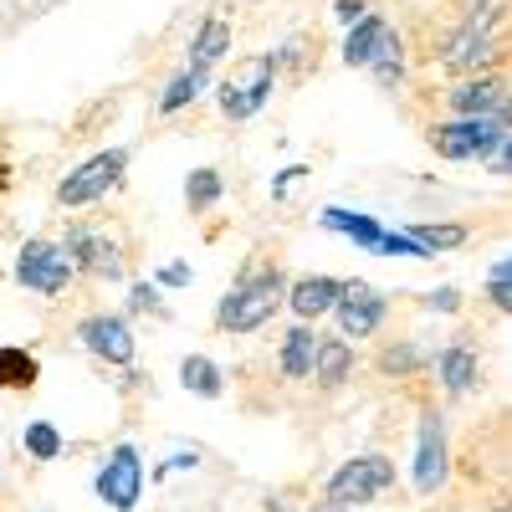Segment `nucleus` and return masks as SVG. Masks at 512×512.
Here are the masks:
<instances>
[{"instance_id": "nucleus-2", "label": "nucleus", "mask_w": 512, "mask_h": 512, "mask_svg": "<svg viewBox=\"0 0 512 512\" xmlns=\"http://www.w3.org/2000/svg\"><path fill=\"white\" fill-rule=\"evenodd\" d=\"M277 77H282L277 52H251V57H241V62H236V72H231V77H221V88H216L221 113H226L231 123L256 118V113L267 108V98L277 93Z\"/></svg>"}, {"instance_id": "nucleus-21", "label": "nucleus", "mask_w": 512, "mask_h": 512, "mask_svg": "<svg viewBox=\"0 0 512 512\" xmlns=\"http://www.w3.org/2000/svg\"><path fill=\"white\" fill-rule=\"evenodd\" d=\"M36 379H41V364H36L31 349L0 344V390H6V395H26V390H36Z\"/></svg>"}, {"instance_id": "nucleus-23", "label": "nucleus", "mask_w": 512, "mask_h": 512, "mask_svg": "<svg viewBox=\"0 0 512 512\" xmlns=\"http://www.w3.org/2000/svg\"><path fill=\"white\" fill-rule=\"evenodd\" d=\"M180 384H185L190 395H200V400H221V395H226L221 364L205 359V354H185V359H180Z\"/></svg>"}, {"instance_id": "nucleus-25", "label": "nucleus", "mask_w": 512, "mask_h": 512, "mask_svg": "<svg viewBox=\"0 0 512 512\" xmlns=\"http://www.w3.org/2000/svg\"><path fill=\"white\" fill-rule=\"evenodd\" d=\"M205 82H210V72H195V67H185V72H175L164 82V93H159V118H175V113H185L200 93H205Z\"/></svg>"}, {"instance_id": "nucleus-17", "label": "nucleus", "mask_w": 512, "mask_h": 512, "mask_svg": "<svg viewBox=\"0 0 512 512\" xmlns=\"http://www.w3.org/2000/svg\"><path fill=\"white\" fill-rule=\"evenodd\" d=\"M318 226H323V231H333V236H349V241H354L359 251H369V256H374L379 231H384L374 216H364V210H344V205H328L323 216H318Z\"/></svg>"}, {"instance_id": "nucleus-1", "label": "nucleus", "mask_w": 512, "mask_h": 512, "mask_svg": "<svg viewBox=\"0 0 512 512\" xmlns=\"http://www.w3.org/2000/svg\"><path fill=\"white\" fill-rule=\"evenodd\" d=\"M287 272L282 267H251L231 282V292L221 297V308H216V328L221 333H256V328H267L282 308H287Z\"/></svg>"}, {"instance_id": "nucleus-24", "label": "nucleus", "mask_w": 512, "mask_h": 512, "mask_svg": "<svg viewBox=\"0 0 512 512\" xmlns=\"http://www.w3.org/2000/svg\"><path fill=\"white\" fill-rule=\"evenodd\" d=\"M425 364H431V359H425V354L410 344V338H390V344L374 354V369H379L384 379H415Z\"/></svg>"}, {"instance_id": "nucleus-3", "label": "nucleus", "mask_w": 512, "mask_h": 512, "mask_svg": "<svg viewBox=\"0 0 512 512\" xmlns=\"http://www.w3.org/2000/svg\"><path fill=\"white\" fill-rule=\"evenodd\" d=\"M507 134V118H441L425 128V144H431L446 164H472V159H487Z\"/></svg>"}, {"instance_id": "nucleus-32", "label": "nucleus", "mask_w": 512, "mask_h": 512, "mask_svg": "<svg viewBox=\"0 0 512 512\" xmlns=\"http://www.w3.org/2000/svg\"><path fill=\"white\" fill-rule=\"evenodd\" d=\"M303 180H308V164H287V169H277V180H272V200H287Z\"/></svg>"}, {"instance_id": "nucleus-9", "label": "nucleus", "mask_w": 512, "mask_h": 512, "mask_svg": "<svg viewBox=\"0 0 512 512\" xmlns=\"http://www.w3.org/2000/svg\"><path fill=\"white\" fill-rule=\"evenodd\" d=\"M93 492L113 512H134L139 497H144V456H139V446H128V441L113 446L108 461L98 466V477H93Z\"/></svg>"}, {"instance_id": "nucleus-14", "label": "nucleus", "mask_w": 512, "mask_h": 512, "mask_svg": "<svg viewBox=\"0 0 512 512\" xmlns=\"http://www.w3.org/2000/svg\"><path fill=\"white\" fill-rule=\"evenodd\" d=\"M338 292H344V277H328V272H308V277H292L287 282V308L297 323H318L333 313Z\"/></svg>"}, {"instance_id": "nucleus-38", "label": "nucleus", "mask_w": 512, "mask_h": 512, "mask_svg": "<svg viewBox=\"0 0 512 512\" xmlns=\"http://www.w3.org/2000/svg\"><path fill=\"white\" fill-rule=\"evenodd\" d=\"M16 185V175H11V164H6V154H0V195H6Z\"/></svg>"}, {"instance_id": "nucleus-29", "label": "nucleus", "mask_w": 512, "mask_h": 512, "mask_svg": "<svg viewBox=\"0 0 512 512\" xmlns=\"http://www.w3.org/2000/svg\"><path fill=\"white\" fill-rule=\"evenodd\" d=\"M374 256H410V262H436L431 251H425L410 231H379V246H374Z\"/></svg>"}, {"instance_id": "nucleus-34", "label": "nucleus", "mask_w": 512, "mask_h": 512, "mask_svg": "<svg viewBox=\"0 0 512 512\" xmlns=\"http://www.w3.org/2000/svg\"><path fill=\"white\" fill-rule=\"evenodd\" d=\"M425 308L431 313H461V292L456 287H436V292H425Z\"/></svg>"}, {"instance_id": "nucleus-8", "label": "nucleus", "mask_w": 512, "mask_h": 512, "mask_svg": "<svg viewBox=\"0 0 512 512\" xmlns=\"http://www.w3.org/2000/svg\"><path fill=\"white\" fill-rule=\"evenodd\" d=\"M72 262H67V251L57 246V241H47V236H31L26 246H21V256H16V282L26 287V292H41V297H62L67 287H72Z\"/></svg>"}, {"instance_id": "nucleus-19", "label": "nucleus", "mask_w": 512, "mask_h": 512, "mask_svg": "<svg viewBox=\"0 0 512 512\" xmlns=\"http://www.w3.org/2000/svg\"><path fill=\"white\" fill-rule=\"evenodd\" d=\"M226 52H231V21L226 16H205L200 31H195V41H190V67L195 72H210Z\"/></svg>"}, {"instance_id": "nucleus-28", "label": "nucleus", "mask_w": 512, "mask_h": 512, "mask_svg": "<svg viewBox=\"0 0 512 512\" xmlns=\"http://www.w3.org/2000/svg\"><path fill=\"white\" fill-rule=\"evenodd\" d=\"M21 446L31 451V461H57V456L67 451V441H62V431H57L52 420H26Z\"/></svg>"}, {"instance_id": "nucleus-16", "label": "nucleus", "mask_w": 512, "mask_h": 512, "mask_svg": "<svg viewBox=\"0 0 512 512\" xmlns=\"http://www.w3.org/2000/svg\"><path fill=\"white\" fill-rule=\"evenodd\" d=\"M308 379L318 384V390H344V384L354 379V344H349V338H323L318 333Z\"/></svg>"}, {"instance_id": "nucleus-5", "label": "nucleus", "mask_w": 512, "mask_h": 512, "mask_svg": "<svg viewBox=\"0 0 512 512\" xmlns=\"http://www.w3.org/2000/svg\"><path fill=\"white\" fill-rule=\"evenodd\" d=\"M395 461L384 456V451H364V456H349L338 472L328 477V487H323V497H333V502H344V507H364V502H374L379 492H390L395 487Z\"/></svg>"}, {"instance_id": "nucleus-12", "label": "nucleus", "mask_w": 512, "mask_h": 512, "mask_svg": "<svg viewBox=\"0 0 512 512\" xmlns=\"http://www.w3.org/2000/svg\"><path fill=\"white\" fill-rule=\"evenodd\" d=\"M502 52H497V36H487V31H472V26H456L446 41H441V52H436V67L446 72V77H477V72H487L492 62H497Z\"/></svg>"}, {"instance_id": "nucleus-35", "label": "nucleus", "mask_w": 512, "mask_h": 512, "mask_svg": "<svg viewBox=\"0 0 512 512\" xmlns=\"http://www.w3.org/2000/svg\"><path fill=\"white\" fill-rule=\"evenodd\" d=\"M364 11H369V0H333V21H344V26H354Z\"/></svg>"}, {"instance_id": "nucleus-26", "label": "nucleus", "mask_w": 512, "mask_h": 512, "mask_svg": "<svg viewBox=\"0 0 512 512\" xmlns=\"http://www.w3.org/2000/svg\"><path fill=\"white\" fill-rule=\"evenodd\" d=\"M425 251H431V256H441V251H456V246H466V241H472V231H466V226H456V221H420V226H405Z\"/></svg>"}, {"instance_id": "nucleus-33", "label": "nucleus", "mask_w": 512, "mask_h": 512, "mask_svg": "<svg viewBox=\"0 0 512 512\" xmlns=\"http://www.w3.org/2000/svg\"><path fill=\"white\" fill-rule=\"evenodd\" d=\"M128 308H134V313H159V292L149 282H134V287H128Z\"/></svg>"}, {"instance_id": "nucleus-22", "label": "nucleus", "mask_w": 512, "mask_h": 512, "mask_svg": "<svg viewBox=\"0 0 512 512\" xmlns=\"http://www.w3.org/2000/svg\"><path fill=\"white\" fill-rule=\"evenodd\" d=\"M390 31V21H384L379 11H364L354 26H349V36H344V62L349 67H369V57L379 52V36Z\"/></svg>"}, {"instance_id": "nucleus-36", "label": "nucleus", "mask_w": 512, "mask_h": 512, "mask_svg": "<svg viewBox=\"0 0 512 512\" xmlns=\"http://www.w3.org/2000/svg\"><path fill=\"white\" fill-rule=\"evenodd\" d=\"M154 282H159V287H185V282H190V267H185V262H169V267L154 272Z\"/></svg>"}, {"instance_id": "nucleus-11", "label": "nucleus", "mask_w": 512, "mask_h": 512, "mask_svg": "<svg viewBox=\"0 0 512 512\" xmlns=\"http://www.w3.org/2000/svg\"><path fill=\"white\" fill-rule=\"evenodd\" d=\"M384 313H390V297L369 282H344L333 303V323H338V338H374Z\"/></svg>"}, {"instance_id": "nucleus-13", "label": "nucleus", "mask_w": 512, "mask_h": 512, "mask_svg": "<svg viewBox=\"0 0 512 512\" xmlns=\"http://www.w3.org/2000/svg\"><path fill=\"white\" fill-rule=\"evenodd\" d=\"M451 118H507V77L502 72H477L456 77V88L446 93Z\"/></svg>"}, {"instance_id": "nucleus-10", "label": "nucleus", "mask_w": 512, "mask_h": 512, "mask_svg": "<svg viewBox=\"0 0 512 512\" xmlns=\"http://www.w3.org/2000/svg\"><path fill=\"white\" fill-rule=\"evenodd\" d=\"M77 338L98 364H113V369H128L134 354H139V338H134V328H128L123 313H88L77 323Z\"/></svg>"}, {"instance_id": "nucleus-30", "label": "nucleus", "mask_w": 512, "mask_h": 512, "mask_svg": "<svg viewBox=\"0 0 512 512\" xmlns=\"http://www.w3.org/2000/svg\"><path fill=\"white\" fill-rule=\"evenodd\" d=\"M487 303H492L497 313L512 308V262H507V256H497V262L487 267Z\"/></svg>"}, {"instance_id": "nucleus-7", "label": "nucleus", "mask_w": 512, "mask_h": 512, "mask_svg": "<svg viewBox=\"0 0 512 512\" xmlns=\"http://www.w3.org/2000/svg\"><path fill=\"white\" fill-rule=\"evenodd\" d=\"M415 492L420 497H436L451 482V436H446V415L441 410H425L420 415V431H415Z\"/></svg>"}, {"instance_id": "nucleus-4", "label": "nucleus", "mask_w": 512, "mask_h": 512, "mask_svg": "<svg viewBox=\"0 0 512 512\" xmlns=\"http://www.w3.org/2000/svg\"><path fill=\"white\" fill-rule=\"evenodd\" d=\"M123 169H128V149H98L93 159L72 164V175H62V185H57V205H62V210L98 205L108 190L123 185Z\"/></svg>"}, {"instance_id": "nucleus-15", "label": "nucleus", "mask_w": 512, "mask_h": 512, "mask_svg": "<svg viewBox=\"0 0 512 512\" xmlns=\"http://www.w3.org/2000/svg\"><path fill=\"white\" fill-rule=\"evenodd\" d=\"M431 364H436V379H441V390H446L451 400L472 395L477 379H482V359H477V349H472V338H456V344H446Z\"/></svg>"}, {"instance_id": "nucleus-37", "label": "nucleus", "mask_w": 512, "mask_h": 512, "mask_svg": "<svg viewBox=\"0 0 512 512\" xmlns=\"http://www.w3.org/2000/svg\"><path fill=\"white\" fill-rule=\"evenodd\" d=\"M308 512H354V507H344V502H333V497H318Z\"/></svg>"}, {"instance_id": "nucleus-39", "label": "nucleus", "mask_w": 512, "mask_h": 512, "mask_svg": "<svg viewBox=\"0 0 512 512\" xmlns=\"http://www.w3.org/2000/svg\"><path fill=\"white\" fill-rule=\"evenodd\" d=\"M267 512H292V507H287V497H267Z\"/></svg>"}, {"instance_id": "nucleus-31", "label": "nucleus", "mask_w": 512, "mask_h": 512, "mask_svg": "<svg viewBox=\"0 0 512 512\" xmlns=\"http://www.w3.org/2000/svg\"><path fill=\"white\" fill-rule=\"evenodd\" d=\"M502 16H507V0H472V16H466V26H472V31H487V36H497Z\"/></svg>"}, {"instance_id": "nucleus-6", "label": "nucleus", "mask_w": 512, "mask_h": 512, "mask_svg": "<svg viewBox=\"0 0 512 512\" xmlns=\"http://www.w3.org/2000/svg\"><path fill=\"white\" fill-rule=\"evenodd\" d=\"M62 251L77 277H93V282H123L128 262H123V246L108 231H88V226H67Z\"/></svg>"}, {"instance_id": "nucleus-18", "label": "nucleus", "mask_w": 512, "mask_h": 512, "mask_svg": "<svg viewBox=\"0 0 512 512\" xmlns=\"http://www.w3.org/2000/svg\"><path fill=\"white\" fill-rule=\"evenodd\" d=\"M313 349H318V328L313 323H292L282 333V349H277V369L282 379H308L313 369Z\"/></svg>"}, {"instance_id": "nucleus-27", "label": "nucleus", "mask_w": 512, "mask_h": 512, "mask_svg": "<svg viewBox=\"0 0 512 512\" xmlns=\"http://www.w3.org/2000/svg\"><path fill=\"white\" fill-rule=\"evenodd\" d=\"M226 195V180H221V169H195V175L185 180V205L195 210V216H205V210H216Z\"/></svg>"}, {"instance_id": "nucleus-20", "label": "nucleus", "mask_w": 512, "mask_h": 512, "mask_svg": "<svg viewBox=\"0 0 512 512\" xmlns=\"http://www.w3.org/2000/svg\"><path fill=\"white\" fill-rule=\"evenodd\" d=\"M364 72L379 82L384 93H395L400 82H405V41H400V31H395V26L379 36V52L369 57V67H364Z\"/></svg>"}]
</instances>
